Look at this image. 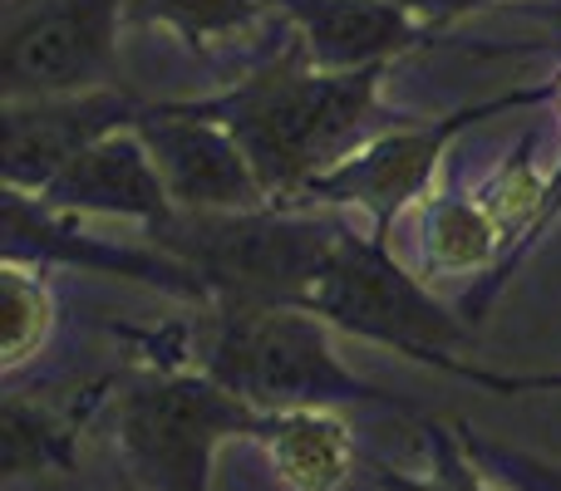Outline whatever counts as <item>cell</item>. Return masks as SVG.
I'll return each instance as SVG.
<instances>
[{
	"label": "cell",
	"instance_id": "277c9868",
	"mask_svg": "<svg viewBox=\"0 0 561 491\" xmlns=\"http://www.w3.org/2000/svg\"><path fill=\"white\" fill-rule=\"evenodd\" d=\"M262 418L203 369H138L114 394V447L134 491H213L217 453Z\"/></svg>",
	"mask_w": 561,
	"mask_h": 491
},
{
	"label": "cell",
	"instance_id": "30bf717a",
	"mask_svg": "<svg viewBox=\"0 0 561 491\" xmlns=\"http://www.w3.org/2000/svg\"><path fill=\"white\" fill-rule=\"evenodd\" d=\"M5 256L15 266L35 260V266H84V270H108V276H128L144 285H163L183 300H203L197 276L173 260L168 250H138V246H108L99 236H84L69 212H55L39 202L35 192H15L5 187Z\"/></svg>",
	"mask_w": 561,
	"mask_h": 491
},
{
	"label": "cell",
	"instance_id": "4fadbf2b",
	"mask_svg": "<svg viewBox=\"0 0 561 491\" xmlns=\"http://www.w3.org/2000/svg\"><path fill=\"white\" fill-rule=\"evenodd\" d=\"M286 491H340L355 477L359 447L340 408H280L252 437Z\"/></svg>",
	"mask_w": 561,
	"mask_h": 491
},
{
	"label": "cell",
	"instance_id": "ffe728a7",
	"mask_svg": "<svg viewBox=\"0 0 561 491\" xmlns=\"http://www.w3.org/2000/svg\"><path fill=\"white\" fill-rule=\"evenodd\" d=\"M454 378L488 388V394H503V398H513V394H561V369L557 374H493V369H478V364H468V359H458Z\"/></svg>",
	"mask_w": 561,
	"mask_h": 491
},
{
	"label": "cell",
	"instance_id": "8fae6325",
	"mask_svg": "<svg viewBox=\"0 0 561 491\" xmlns=\"http://www.w3.org/2000/svg\"><path fill=\"white\" fill-rule=\"evenodd\" d=\"M35 197L69 217H128L144 226H158L178 212L138 128H118V133L99 138Z\"/></svg>",
	"mask_w": 561,
	"mask_h": 491
},
{
	"label": "cell",
	"instance_id": "5b68a950",
	"mask_svg": "<svg viewBox=\"0 0 561 491\" xmlns=\"http://www.w3.org/2000/svg\"><path fill=\"white\" fill-rule=\"evenodd\" d=\"M300 309L320 315L330 329L365 344L394 349L414 364L454 374L458 349L473 339V319H463L454 305L434 295L419 276H409L389 242L375 232H355V222L330 246L325 270L306 290Z\"/></svg>",
	"mask_w": 561,
	"mask_h": 491
},
{
	"label": "cell",
	"instance_id": "44dd1931",
	"mask_svg": "<svg viewBox=\"0 0 561 491\" xmlns=\"http://www.w3.org/2000/svg\"><path fill=\"white\" fill-rule=\"evenodd\" d=\"M385 5H399V10H409V15L428 20V25H448V20L468 15V10L488 5V0H385Z\"/></svg>",
	"mask_w": 561,
	"mask_h": 491
},
{
	"label": "cell",
	"instance_id": "e0dca14e",
	"mask_svg": "<svg viewBox=\"0 0 561 491\" xmlns=\"http://www.w3.org/2000/svg\"><path fill=\"white\" fill-rule=\"evenodd\" d=\"M419 437H424V447H428V467L424 472H394V467H379L375 472L379 491H507L473 463V453L463 447L458 428L424 423Z\"/></svg>",
	"mask_w": 561,
	"mask_h": 491
},
{
	"label": "cell",
	"instance_id": "3957f363",
	"mask_svg": "<svg viewBox=\"0 0 561 491\" xmlns=\"http://www.w3.org/2000/svg\"><path fill=\"white\" fill-rule=\"evenodd\" d=\"M193 364L207 378L252 404L256 413L280 408H389L394 398L359 378L335 354L330 325L310 309L256 305L207 309L193 339ZM404 408V404H394Z\"/></svg>",
	"mask_w": 561,
	"mask_h": 491
},
{
	"label": "cell",
	"instance_id": "7402d4cb",
	"mask_svg": "<svg viewBox=\"0 0 561 491\" xmlns=\"http://www.w3.org/2000/svg\"><path fill=\"white\" fill-rule=\"evenodd\" d=\"M552 98H557V108H561V74L552 79ZM552 197L561 202V173H557V183H552Z\"/></svg>",
	"mask_w": 561,
	"mask_h": 491
},
{
	"label": "cell",
	"instance_id": "6da1fadb",
	"mask_svg": "<svg viewBox=\"0 0 561 491\" xmlns=\"http://www.w3.org/2000/svg\"><path fill=\"white\" fill-rule=\"evenodd\" d=\"M385 69L389 65L316 69L296 45L222 94L193 98L187 108L217 118L242 143L272 207H296L316 177H325L379 133Z\"/></svg>",
	"mask_w": 561,
	"mask_h": 491
},
{
	"label": "cell",
	"instance_id": "d6986e66",
	"mask_svg": "<svg viewBox=\"0 0 561 491\" xmlns=\"http://www.w3.org/2000/svg\"><path fill=\"white\" fill-rule=\"evenodd\" d=\"M463 447L473 453V463L493 477L497 487L507 491H561V463L552 457H537V453H523V447H507L488 433H473L468 423H454Z\"/></svg>",
	"mask_w": 561,
	"mask_h": 491
},
{
	"label": "cell",
	"instance_id": "603a6c76",
	"mask_svg": "<svg viewBox=\"0 0 561 491\" xmlns=\"http://www.w3.org/2000/svg\"><path fill=\"white\" fill-rule=\"evenodd\" d=\"M552 10H557V15H561V0H552Z\"/></svg>",
	"mask_w": 561,
	"mask_h": 491
},
{
	"label": "cell",
	"instance_id": "9c48e42d",
	"mask_svg": "<svg viewBox=\"0 0 561 491\" xmlns=\"http://www.w3.org/2000/svg\"><path fill=\"white\" fill-rule=\"evenodd\" d=\"M138 98L124 89H89V94H49V98H10L0 118V167L5 187L45 192L84 148L99 138L134 128Z\"/></svg>",
	"mask_w": 561,
	"mask_h": 491
},
{
	"label": "cell",
	"instance_id": "52a82bcc",
	"mask_svg": "<svg viewBox=\"0 0 561 491\" xmlns=\"http://www.w3.org/2000/svg\"><path fill=\"white\" fill-rule=\"evenodd\" d=\"M128 0H5L0 89L10 98L108 89Z\"/></svg>",
	"mask_w": 561,
	"mask_h": 491
},
{
	"label": "cell",
	"instance_id": "9a60e30c",
	"mask_svg": "<svg viewBox=\"0 0 561 491\" xmlns=\"http://www.w3.org/2000/svg\"><path fill=\"white\" fill-rule=\"evenodd\" d=\"M507 246L503 222L478 192H444L424 207V260L428 270H488Z\"/></svg>",
	"mask_w": 561,
	"mask_h": 491
},
{
	"label": "cell",
	"instance_id": "2e32d148",
	"mask_svg": "<svg viewBox=\"0 0 561 491\" xmlns=\"http://www.w3.org/2000/svg\"><path fill=\"white\" fill-rule=\"evenodd\" d=\"M262 15H272L266 0H128V25H158L197 55L247 35Z\"/></svg>",
	"mask_w": 561,
	"mask_h": 491
},
{
	"label": "cell",
	"instance_id": "7a4b0ae2",
	"mask_svg": "<svg viewBox=\"0 0 561 491\" xmlns=\"http://www.w3.org/2000/svg\"><path fill=\"white\" fill-rule=\"evenodd\" d=\"M350 226L335 207H252V212H173L148 226L158 250L183 260L207 309H300Z\"/></svg>",
	"mask_w": 561,
	"mask_h": 491
},
{
	"label": "cell",
	"instance_id": "7c38bea8",
	"mask_svg": "<svg viewBox=\"0 0 561 491\" xmlns=\"http://www.w3.org/2000/svg\"><path fill=\"white\" fill-rule=\"evenodd\" d=\"M316 69H365L424 45L438 25L385 0H266Z\"/></svg>",
	"mask_w": 561,
	"mask_h": 491
},
{
	"label": "cell",
	"instance_id": "ac0fdd59",
	"mask_svg": "<svg viewBox=\"0 0 561 491\" xmlns=\"http://www.w3.org/2000/svg\"><path fill=\"white\" fill-rule=\"evenodd\" d=\"M0 309H5V369H20L39 354V344L55 329V300L25 266L10 260L0 270Z\"/></svg>",
	"mask_w": 561,
	"mask_h": 491
},
{
	"label": "cell",
	"instance_id": "ba28073f",
	"mask_svg": "<svg viewBox=\"0 0 561 491\" xmlns=\"http://www.w3.org/2000/svg\"><path fill=\"white\" fill-rule=\"evenodd\" d=\"M178 212H252L272 207L252 157L217 118L187 104H144L134 118Z\"/></svg>",
	"mask_w": 561,
	"mask_h": 491
},
{
	"label": "cell",
	"instance_id": "8992f818",
	"mask_svg": "<svg viewBox=\"0 0 561 491\" xmlns=\"http://www.w3.org/2000/svg\"><path fill=\"white\" fill-rule=\"evenodd\" d=\"M537 98H552V84L517 89V94L488 98V104L458 108V114L428 118V124H404V128H389V133H375L365 148H355L345 163H335L325 177H316V183L300 192L296 207H335V212L355 207V212L369 217V232L389 242V226L428 192L444 148L454 143L468 124H483V118L537 104Z\"/></svg>",
	"mask_w": 561,
	"mask_h": 491
},
{
	"label": "cell",
	"instance_id": "5bb4252c",
	"mask_svg": "<svg viewBox=\"0 0 561 491\" xmlns=\"http://www.w3.org/2000/svg\"><path fill=\"white\" fill-rule=\"evenodd\" d=\"M79 428L84 413L79 408H55L39 398L10 394L0 408V457H5V477L30 472H69L79 463Z\"/></svg>",
	"mask_w": 561,
	"mask_h": 491
}]
</instances>
